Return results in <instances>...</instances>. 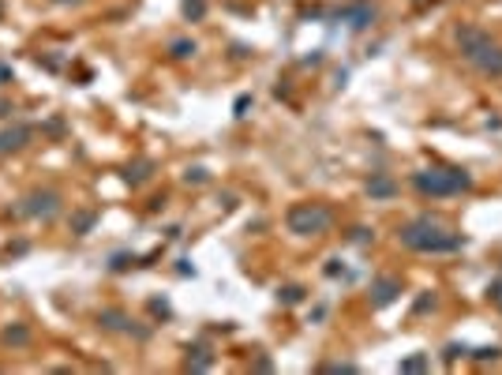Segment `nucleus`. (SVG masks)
<instances>
[{
    "label": "nucleus",
    "instance_id": "1",
    "mask_svg": "<svg viewBox=\"0 0 502 375\" xmlns=\"http://www.w3.org/2000/svg\"><path fill=\"white\" fill-rule=\"evenodd\" d=\"M401 240H405L409 248L416 251H454L461 248V237L450 233L442 222H435V218H420V222H409L401 229Z\"/></svg>",
    "mask_w": 502,
    "mask_h": 375
},
{
    "label": "nucleus",
    "instance_id": "2",
    "mask_svg": "<svg viewBox=\"0 0 502 375\" xmlns=\"http://www.w3.org/2000/svg\"><path fill=\"white\" fill-rule=\"evenodd\" d=\"M457 41H461L465 60H473L480 72H487V75H502V49H498L487 34H480V30L465 27L461 34H457Z\"/></svg>",
    "mask_w": 502,
    "mask_h": 375
},
{
    "label": "nucleus",
    "instance_id": "5",
    "mask_svg": "<svg viewBox=\"0 0 502 375\" xmlns=\"http://www.w3.org/2000/svg\"><path fill=\"white\" fill-rule=\"evenodd\" d=\"M390 296H394V285L383 282V285H379V301H390Z\"/></svg>",
    "mask_w": 502,
    "mask_h": 375
},
{
    "label": "nucleus",
    "instance_id": "4",
    "mask_svg": "<svg viewBox=\"0 0 502 375\" xmlns=\"http://www.w3.org/2000/svg\"><path fill=\"white\" fill-rule=\"evenodd\" d=\"M330 218H326V211H292V229H323Z\"/></svg>",
    "mask_w": 502,
    "mask_h": 375
},
{
    "label": "nucleus",
    "instance_id": "3",
    "mask_svg": "<svg viewBox=\"0 0 502 375\" xmlns=\"http://www.w3.org/2000/svg\"><path fill=\"white\" fill-rule=\"evenodd\" d=\"M416 188L428 195H454L468 188V176L457 169H428V173H416Z\"/></svg>",
    "mask_w": 502,
    "mask_h": 375
},
{
    "label": "nucleus",
    "instance_id": "6",
    "mask_svg": "<svg viewBox=\"0 0 502 375\" xmlns=\"http://www.w3.org/2000/svg\"><path fill=\"white\" fill-rule=\"evenodd\" d=\"M491 301H495V304L502 308V282H495V285H491Z\"/></svg>",
    "mask_w": 502,
    "mask_h": 375
}]
</instances>
